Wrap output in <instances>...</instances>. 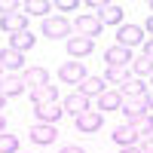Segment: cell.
<instances>
[{"mask_svg": "<svg viewBox=\"0 0 153 153\" xmlns=\"http://www.w3.org/2000/svg\"><path fill=\"white\" fill-rule=\"evenodd\" d=\"M58 76H61L65 83H76V86H80L89 74H86V68H83V61H65V65L58 68Z\"/></svg>", "mask_w": 153, "mask_h": 153, "instance_id": "obj_7", "label": "cell"}, {"mask_svg": "<svg viewBox=\"0 0 153 153\" xmlns=\"http://www.w3.org/2000/svg\"><path fill=\"white\" fill-rule=\"evenodd\" d=\"M25 83H28L31 89L49 86V71L46 68H28V71H25Z\"/></svg>", "mask_w": 153, "mask_h": 153, "instance_id": "obj_19", "label": "cell"}, {"mask_svg": "<svg viewBox=\"0 0 153 153\" xmlns=\"http://www.w3.org/2000/svg\"><path fill=\"white\" fill-rule=\"evenodd\" d=\"M120 110H123V113H126V117H129V120L141 117V113H150V110H147V101H144V98H126Z\"/></svg>", "mask_w": 153, "mask_h": 153, "instance_id": "obj_20", "label": "cell"}, {"mask_svg": "<svg viewBox=\"0 0 153 153\" xmlns=\"http://www.w3.org/2000/svg\"><path fill=\"white\" fill-rule=\"evenodd\" d=\"M25 58L22 52H16V49H0V68L3 71H22Z\"/></svg>", "mask_w": 153, "mask_h": 153, "instance_id": "obj_18", "label": "cell"}, {"mask_svg": "<svg viewBox=\"0 0 153 153\" xmlns=\"http://www.w3.org/2000/svg\"><path fill=\"white\" fill-rule=\"evenodd\" d=\"M138 43H144V31L138 28V25H123V28L117 31V46H126V49H132Z\"/></svg>", "mask_w": 153, "mask_h": 153, "instance_id": "obj_3", "label": "cell"}, {"mask_svg": "<svg viewBox=\"0 0 153 153\" xmlns=\"http://www.w3.org/2000/svg\"><path fill=\"white\" fill-rule=\"evenodd\" d=\"M129 126L138 132V138H153V113H141V117L129 120Z\"/></svg>", "mask_w": 153, "mask_h": 153, "instance_id": "obj_17", "label": "cell"}, {"mask_svg": "<svg viewBox=\"0 0 153 153\" xmlns=\"http://www.w3.org/2000/svg\"><path fill=\"white\" fill-rule=\"evenodd\" d=\"M144 58H150V61H153V37L144 43Z\"/></svg>", "mask_w": 153, "mask_h": 153, "instance_id": "obj_31", "label": "cell"}, {"mask_svg": "<svg viewBox=\"0 0 153 153\" xmlns=\"http://www.w3.org/2000/svg\"><path fill=\"white\" fill-rule=\"evenodd\" d=\"M123 153H141L138 147H123Z\"/></svg>", "mask_w": 153, "mask_h": 153, "instance_id": "obj_36", "label": "cell"}, {"mask_svg": "<svg viewBox=\"0 0 153 153\" xmlns=\"http://www.w3.org/2000/svg\"><path fill=\"white\" fill-rule=\"evenodd\" d=\"M0 28H3L9 37H12V34H22V31H28V16H25V12L3 16V19H0Z\"/></svg>", "mask_w": 153, "mask_h": 153, "instance_id": "obj_10", "label": "cell"}, {"mask_svg": "<svg viewBox=\"0 0 153 153\" xmlns=\"http://www.w3.org/2000/svg\"><path fill=\"white\" fill-rule=\"evenodd\" d=\"M113 141H117L120 147H138V132L132 129L129 123H123V126L113 129Z\"/></svg>", "mask_w": 153, "mask_h": 153, "instance_id": "obj_14", "label": "cell"}, {"mask_svg": "<svg viewBox=\"0 0 153 153\" xmlns=\"http://www.w3.org/2000/svg\"><path fill=\"white\" fill-rule=\"evenodd\" d=\"M22 92H25V76H19V74H3L0 76V95L3 98H16Z\"/></svg>", "mask_w": 153, "mask_h": 153, "instance_id": "obj_6", "label": "cell"}, {"mask_svg": "<svg viewBox=\"0 0 153 153\" xmlns=\"http://www.w3.org/2000/svg\"><path fill=\"white\" fill-rule=\"evenodd\" d=\"M61 153H86V150H83V147H74V144H71V147H61Z\"/></svg>", "mask_w": 153, "mask_h": 153, "instance_id": "obj_32", "label": "cell"}, {"mask_svg": "<svg viewBox=\"0 0 153 153\" xmlns=\"http://www.w3.org/2000/svg\"><path fill=\"white\" fill-rule=\"evenodd\" d=\"M34 43H37V37L31 34V31H22V34H12L9 37V49H16V52H31L34 49Z\"/></svg>", "mask_w": 153, "mask_h": 153, "instance_id": "obj_15", "label": "cell"}, {"mask_svg": "<svg viewBox=\"0 0 153 153\" xmlns=\"http://www.w3.org/2000/svg\"><path fill=\"white\" fill-rule=\"evenodd\" d=\"M25 3H16V0H0V19L3 16H12V12H22Z\"/></svg>", "mask_w": 153, "mask_h": 153, "instance_id": "obj_28", "label": "cell"}, {"mask_svg": "<svg viewBox=\"0 0 153 153\" xmlns=\"http://www.w3.org/2000/svg\"><path fill=\"white\" fill-rule=\"evenodd\" d=\"M132 80V71L129 68H107V74H104V83H129Z\"/></svg>", "mask_w": 153, "mask_h": 153, "instance_id": "obj_24", "label": "cell"}, {"mask_svg": "<svg viewBox=\"0 0 153 153\" xmlns=\"http://www.w3.org/2000/svg\"><path fill=\"white\" fill-rule=\"evenodd\" d=\"M25 9H28V16H43L46 19V12L52 9V3H49V0H28Z\"/></svg>", "mask_w": 153, "mask_h": 153, "instance_id": "obj_26", "label": "cell"}, {"mask_svg": "<svg viewBox=\"0 0 153 153\" xmlns=\"http://www.w3.org/2000/svg\"><path fill=\"white\" fill-rule=\"evenodd\" d=\"M61 107H65V113H74V117H80V113H86V110H89V98L80 92V89H76V92H71V95L65 98V104H61Z\"/></svg>", "mask_w": 153, "mask_h": 153, "instance_id": "obj_12", "label": "cell"}, {"mask_svg": "<svg viewBox=\"0 0 153 153\" xmlns=\"http://www.w3.org/2000/svg\"><path fill=\"white\" fill-rule=\"evenodd\" d=\"M28 138H31L34 144H52L55 138H58V129H55L52 123H37V126H31Z\"/></svg>", "mask_w": 153, "mask_h": 153, "instance_id": "obj_5", "label": "cell"}, {"mask_svg": "<svg viewBox=\"0 0 153 153\" xmlns=\"http://www.w3.org/2000/svg\"><path fill=\"white\" fill-rule=\"evenodd\" d=\"M101 28L104 25L98 22V16H76V25H74V31H76V37H89V40H95V37L101 34Z\"/></svg>", "mask_w": 153, "mask_h": 153, "instance_id": "obj_2", "label": "cell"}, {"mask_svg": "<svg viewBox=\"0 0 153 153\" xmlns=\"http://www.w3.org/2000/svg\"><path fill=\"white\" fill-rule=\"evenodd\" d=\"M0 76H3V68H0Z\"/></svg>", "mask_w": 153, "mask_h": 153, "instance_id": "obj_39", "label": "cell"}, {"mask_svg": "<svg viewBox=\"0 0 153 153\" xmlns=\"http://www.w3.org/2000/svg\"><path fill=\"white\" fill-rule=\"evenodd\" d=\"M120 95H126V98H144V95H147V86L138 80V76H132L129 83L120 86Z\"/></svg>", "mask_w": 153, "mask_h": 153, "instance_id": "obj_21", "label": "cell"}, {"mask_svg": "<svg viewBox=\"0 0 153 153\" xmlns=\"http://www.w3.org/2000/svg\"><path fill=\"white\" fill-rule=\"evenodd\" d=\"M74 120H76V129L80 132H98L101 123H104L101 110H86V113H80V117H74Z\"/></svg>", "mask_w": 153, "mask_h": 153, "instance_id": "obj_11", "label": "cell"}, {"mask_svg": "<svg viewBox=\"0 0 153 153\" xmlns=\"http://www.w3.org/2000/svg\"><path fill=\"white\" fill-rule=\"evenodd\" d=\"M138 150L141 153H153V138H144V141L138 144Z\"/></svg>", "mask_w": 153, "mask_h": 153, "instance_id": "obj_30", "label": "cell"}, {"mask_svg": "<svg viewBox=\"0 0 153 153\" xmlns=\"http://www.w3.org/2000/svg\"><path fill=\"white\" fill-rule=\"evenodd\" d=\"M34 113H37V123H52L55 126L61 117H65V107H61L58 101H55V104H37Z\"/></svg>", "mask_w": 153, "mask_h": 153, "instance_id": "obj_9", "label": "cell"}, {"mask_svg": "<svg viewBox=\"0 0 153 153\" xmlns=\"http://www.w3.org/2000/svg\"><path fill=\"white\" fill-rule=\"evenodd\" d=\"M3 101H6V98H3V95H0V107H3Z\"/></svg>", "mask_w": 153, "mask_h": 153, "instance_id": "obj_37", "label": "cell"}, {"mask_svg": "<svg viewBox=\"0 0 153 153\" xmlns=\"http://www.w3.org/2000/svg\"><path fill=\"white\" fill-rule=\"evenodd\" d=\"M98 107L101 110H120L123 107V95L120 92H101L98 95Z\"/></svg>", "mask_w": 153, "mask_h": 153, "instance_id": "obj_23", "label": "cell"}, {"mask_svg": "<svg viewBox=\"0 0 153 153\" xmlns=\"http://www.w3.org/2000/svg\"><path fill=\"white\" fill-rule=\"evenodd\" d=\"M0 132H6V117L0 113Z\"/></svg>", "mask_w": 153, "mask_h": 153, "instance_id": "obj_35", "label": "cell"}, {"mask_svg": "<svg viewBox=\"0 0 153 153\" xmlns=\"http://www.w3.org/2000/svg\"><path fill=\"white\" fill-rule=\"evenodd\" d=\"M31 98H34V104H55V101H58V89L52 83L40 86V89H31Z\"/></svg>", "mask_w": 153, "mask_h": 153, "instance_id": "obj_16", "label": "cell"}, {"mask_svg": "<svg viewBox=\"0 0 153 153\" xmlns=\"http://www.w3.org/2000/svg\"><path fill=\"white\" fill-rule=\"evenodd\" d=\"M0 153H19V138L9 132H0Z\"/></svg>", "mask_w": 153, "mask_h": 153, "instance_id": "obj_27", "label": "cell"}, {"mask_svg": "<svg viewBox=\"0 0 153 153\" xmlns=\"http://www.w3.org/2000/svg\"><path fill=\"white\" fill-rule=\"evenodd\" d=\"M92 49H95V40H89V37H68V55L76 61V58H86V55H92Z\"/></svg>", "mask_w": 153, "mask_h": 153, "instance_id": "obj_4", "label": "cell"}, {"mask_svg": "<svg viewBox=\"0 0 153 153\" xmlns=\"http://www.w3.org/2000/svg\"><path fill=\"white\" fill-rule=\"evenodd\" d=\"M144 101H147V110H150V107H153V89H150V92L144 95Z\"/></svg>", "mask_w": 153, "mask_h": 153, "instance_id": "obj_33", "label": "cell"}, {"mask_svg": "<svg viewBox=\"0 0 153 153\" xmlns=\"http://www.w3.org/2000/svg\"><path fill=\"white\" fill-rule=\"evenodd\" d=\"M144 28H147V31L153 34V16H147V25H144Z\"/></svg>", "mask_w": 153, "mask_h": 153, "instance_id": "obj_34", "label": "cell"}, {"mask_svg": "<svg viewBox=\"0 0 153 153\" xmlns=\"http://www.w3.org/2000/svg\"><path fill=\"white\" fill-rule=\"evenodd\" d=\"M101 25H120L123 22V6L120 3H101V9L95 12Z\"/></svg>", "mask_w": 153, "mask_h": 153, "instance_id": "obj_13", "label": "cell"}, {"mask_svg": "<svg viewBox=\"0 0 153 153\" xmlns=\"http://www.w3.org/2000/svg\"><path fill=\"white\" fill-rule=\"evenodd\" d=\"M104 58H107V68H129V61H132V49L113 43L107 52H104Z\"/></svg>", "mask_w": 153, "mask_h": 153, "instance_id": "obj_8", "label": "cell"}, {"mask_svg": "<svg viewBox=\"0 0 153 153\" xmlns=\"http://www.w3.org/2000/svg\"><path fill=\"white\" fill-rule=\"evenodd\" d=\"M150 83H153V76H150Z\"/></svg>", "mask_w": 153, "mask_h": 153, "instance_id": "obj_40", "label": "cell"}, {"mask_svg": "<svg viewBox=\"0 0 153 153\" xmlns=\"http://www.w3.org/2000/svg\"><path fill=\"white\" fill-rule=\"evenodd\" d=\"M129 71H132V76H153V61L150 58H135Z\"/></svg>", "mask_w": 153, "mask_h": 153, "instance_id": "obj_25", "label": "cell"}, {"mask_svg": "<svg viewBox=\"0 0 153 153\" xmlns=\"http://www.w3.org/2000/svg\"><path fill=\"white\" fill-rule=\"evenodd\" d=\"M147 9H153V0H150V3H147Z\"/></svg>", "mask_w": 153, "mask_h": 153, "instance_id": "obj_38", "label": "cell"}, {"mask_svg": "<svg viewBox=\"0 0 153 153\" xmlns=\"http://www.w3.org/2000/svg\"><path fill=\"white\" fill-rule=\"evenodd\" d=\"M74 25L65 19V16H46L43 19V34L49 40H65V37H74Z\"/></svg>", "mask_w": 153, "mask_h": 153, "instance_id": "obj_1", "label": "cell"}, {"mask_svg": "<svg viewBox=\"0 0 153 153\" xmlns=\"http://www.w3.org/2000/svg\"><path fill=\"white\" fill-rule=\"evenodd\" d=\"M55 9H61V12H71V9H76L80 3H76V0H58V3H52Z\"/></svg>", "mask_w": 153, "mask_h": 153, "instance_id": "obj_29", "label": "cell"}, {"mask_svg": "<svg viewBox=\"0 0 153 153\" xmlns=\"http://www.w3.org/2000/svg\"><path fill=\"white\" fill-rule=\"evenodd\" d=\"M80 92H83L86 98H92V95L98 98L101 92H104V80H101V76H86V80L80 83Z\"/></svg>", "mask_w": 153, "mask_h": 153, "instance_id": "obj_22", "label": "cell"}]
</instances>
